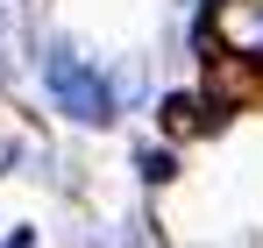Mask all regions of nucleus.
I'll list each match as a JSON object with an SVG mask.
<instances>
[{
    "mask_svg": "<svg viewBox=\"0 0 263 248\" xmlns=\"http://www.w3.org/2000/svg\"><path fill=\"white\" fill-rule=\"evenodd\" d=\"M43 85H50V99H57L71 121H92V128H100L107 114H114V92H107V78L92 71L79 50H50V57H43Z\"/></svg>",
    "mask_w": 263,
    "mask_h": 248,
    "instance_id": "obj_1",
    "label": "nucleus"
},
{
    "mask_svg": "<svg viewBox=\"0 0 263 248\" xmlns=\"http://www.w3.org/2000/svg\"><path fill=\"white\" fill-rule=\"evenodd\" d=\"M0 248H36V234H29V227H14V234H7Z\"/></svg>",
    "mask_w": 263,
    "mask_h": 248,
    "instance_id": "obj_2",
    "label": "nucleus"
}]
</instances>
